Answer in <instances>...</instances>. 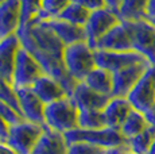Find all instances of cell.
Instances as JSON below:
<instances>
[{
    "mask_svg": "<svg viewBox=\"0 0 155 154\" xmlns=\"http://www.w3.org/2000/svg\"><path fill=\"white\" fill-rule=\"evenodd\" d=\"M20 43L41 64L45 73L55 79L65 88L68 96L73 93L78 81L68 73L64 64V42L53 32L45 20L35 18L16 32Z\"/></svg>",
    "mask_w": 155,
    "mask_h": 154,
    "instance_id": "1",
    "label": "cell"
},
{
    "mask_svg": "<svg viewBox=\"0 0 155 154\" xmlns=\"http://www.w3.org/2000/svg\"><path fill=\"white\" fill-rule=\"evenodd\" d=\"M64 64L68 73L76 81L81 82L96 68L94 50L86 42L69 45L64 50Z\"/></svg>",
    "mask_w": 155,
    "mask_h": 154,
    "instance_id": "2",
    "label": "cell"
},
{
    "mask_svg": "<svg viewBox=\"0 0 155 154\" xmlns=\"http://www.w3.org/2000/svg\"><path fill=\"white\" fill-rule=\"evenodd\" d=\"M45 124L61 134L78 129V109L71 103L70 97L46 104Z\"/></svg>",
    "mask_w": 155,
    "mask_h": 154,
    "instance_id": "3",
    "label": "cell"
},
{
    "mask_svg": "<svg viewBox=\"0 0 155 154\" xmlns=\"http://www.w3.org/2000/svg\"><path fill=\"white\" fill-rule=\"evenodd\" d=\"M64 135L66 138L68 143H73V142H88V143L97 145V146L105 147V149L128 145V139L121 134L120 130L111 129V127H104V129H99V130L76 129Z\"/></svg>",
    "mask_w": 155,
    "mask_h": 154,
    "instance_id": "4",
    "label": "cell"
},
{
    "mask_svg": "<svg viewBox=\"0 0 155 154\" xmlns=\"http://www.w3.org/2000/svg\"><path fill=\"white\" fill-rule=\"evenodd\" d=\"M43 127L45 124L41 126V124L28 122V120H22L14 126H10L5 142L18 154H31L39 138L42 137Z\"/></svg>",
    "mask_w": 155,
    "mask_h": 154,
    "instance_id": "5",
    "label": "cell"
},
{
    "mask_svg": "<svg viewBox=\"0 0 155 154\" xmlns=\"http://www.w3.org/2000/svg\"><path fill=\"white\" fill-rule=\"evenodd\" d=\"M123 23L130 31L132 49L155 66V25L148 19Z\"/></svg>",
    "mask_w": 155,
    "mask_h": 154,
    "instance_id": "6",
    "label": "cell"
},
{
    "mask_svg": "<svg viewBox=\"0 0 155 154\" xmlns=\"http://www.w3.org/2000/svg\"><path fill=\"white\" fill-rule=\"evenodd\" d=\"M120 22L121 20L119 18L117 12H115V11L108 7L91 12V16H89L86 25L84 26L85 35H86V43L94 50L97 42L111 28L117 26Z\"/></svg>",
    "mask_w": 155,
    "mask_h": 154,
    "instance_id": "7",
    "label": "cell"
},
{
    "mask_svg": "<svg viewBox=\"0 0 155 154\" xmlns=\"http://www.w3.org/2000/svg\"><path fill=\"white\" fill-rule=\"evenodd\" d=\"M43 75H46V73H45L43 68L41 66V64L22 46L18 52L16 62H15L12 79L14 88L32 87L34 82Z\"/></svg>",
    "mask_w": 155,
    "mask_h": 154,
    "instance_id": "8",
    "label": "cell"
},
{
    "mask_svg": "<svg viewBox=\"0 0 155 154\" xmlns=\"http://www.w3.org/2000/svg\"><path fill=\"white\" fill-rule=\"evenodd\" d=\"M134 109L144 114L155 104V66L151 65L127 96Z\"/></svg>",
    "mask_w": 155,
    "mask_h": 154,
    "instance_id": "9",
    "label": "cell"
},
{
    "mask_svg": "<svg viewBox=\"0 0 155 154\" xmlns=\"http://www.w3.org/2000/svg\"><path fill=\"white\" fill-rule=\"evenodd\" d=\"M94 60H96V66L109 70L112 73L124 69V68H128L131 65L147 61L142 54H139L135 50H130V52L94 50Z\"/></svg>",
    "mask_w": 155,
    "mask_h": 154,
    "instance_id": "10",
    "label": "cell"
},
{
    "mask_svg": "<svg viewBox=\"0 0 155 154\" xmlns=\"http://www.w3.org/2000/svg\"><path fill=\"white\" fill-rule=\"evenodd\" d=\"M151 66L148 61L140 62V64L131 65L121 70L113 73V97H127L128 93L132 91L136 82L142 79L144 72Z\"/></svg>",
    "mask_w": 155,
    "mask_h": 154,
    "instance_id": "11",
    "label": "cell"
},
{
    "mask_svg": "<svg viewBox=\"0 0 155 154\" xmlns=\"http://www.w3.org/2000/svg\"><path fill=\"white\" fill-rule=\"evenodd\" d=\"M18 102H19L20 114L26 120L43 126L45 124V108L46 104L35 95L31 87L15 88Z\"/></svg>",
    "mask_w": 155,
    "mask_h": 154,
    "instance_id": "12",
    "label": "cell"
},
{
    "mask_svg": "<svg viewBox=\"0 0 155 154\" xmlns=\"http://www.w3.org/2000/svg\"><path fill=\"white\" fill-rule=\"evenodd\" d=\"M111 99V96L97 93L96 91L91 89L82 81L77 84L73 93L70 95L71 103L76 105L78 111H84V109H101L103 111Z\"/></svg>",
    "mask_w": 155,
    "mask_h": 154,
    "instance_id": "13",
    "label": "cell"
},
{
    "mask_svg": "<svg viewBox=\"0 0 155 154\" xmlns=\"http://www.w3.org/2000/svg\"><path fill=\"white\" fill-rule=\"evenodd\" d=\"M20 0H4L0 4V41L15 35L20 28Z\"/></svg>",
    "mask_w": 155,
    "mask_h": 154,
    "instance_id": "14",
    "label": "cell"
},
{
    "mask_svg": "<svg viewBox=\"0 0 155 154\" xmlns=\"http://www.w3.org/2000/svg\"><path fill=\"white\" fill-rule=\"evenodd\" d=\"M94 50H105V52H130V50H134L131 35L127 26L123 22H120L117 26L111 28L97 42Z\"/></svg>",
    "mask_w": 155,
    "mask_h": 154,
    "instance_id": "15",
    "label": "cell"
},
{
    "mask_svg": "<svg viewBox=\"0 0 155 154\" xmlns=\"http://www.w3.org/2000/svg\"><path fill=\"white\" fill-rule=\"evenodd\" d=\"M20 47L22 43L16 34L0 41V76H3L11 84L14 79L15 62Z\"/></svg>",
    "mask_w": 155,
    "mask_h": 154,
    "instance_id": "16",
    "label": "cell"
},
{
    "mask_svg": "<svg viewBox=\"0 0 155 154\" xmlns=\"http://www.w3.org/2000/svg\"><path fill=\"white\" fill-rule=\"evenodd\" d=\"M31 154H69V145L64 134L54 131L45 124L42 137Z\"/></svg>",
    "mask_w": 155,
    "mask_h": 154,
    "instance_id": "17",
    "label": "cell"
},
{
    "mask_svg": "<svg viewBox=\"0 0 155 154\" xmlns=\"http://www.w3.org/2000/svg\"><path fill=\"white\" fill-rule=\"evenodd\" d=\"M31 89L45 104H51L65 97H69L65 88L49 75H43L41 79H38L31 87Z\"/></svg>",
    "mask_w": 155,
    "mask_h": 154,
    "instance_id": "18",
    "label": "cell"
},
{
    "mask_svg": "<svg viewBox=\"0 0 155 154\" xmlns=\"http://www.w3.org/2000/svg\"><path fill=\"white\" fill-rule=\"evenodd\" d=\"M46 25L53 30V32L64 42L65 46L73 45L78 42H86L85 30L81 26L71 25L69 22H65L62 19L54 18V19H46Z\"/></svg>",
    "mask_w": 155,
    "mask_h": 154,
    "instance_id": "19",
    "label": "cell"
},
{
    "mask_svg": "<svg viewBox=\"0 0 155 154\" xmlns=\"http://www.w3.org/2000/svg\"><path fill=\"white\" fill-rule=\"evenodd\" d=\"M132 109V105L127 97H112L103 109L107 127L120 130Z\"/></svg>",
    "mask_w": 155,
    "mask_h": 154,
    "instance_id": "20",
    "label": "cell"
},
{
    "mask_svg": "<svg viewBox=\"0 0 155 154\" xmlns=\"http://www.w3.org/2000/svg\"><path fill=\"white\" fill-rule=\"evenodd\" d=\"M91 89L96 91L97 93L112 96L113 92V73L109 70H105L103 68L96 66L88 76L84 79V81Z\"/></svg>",
    "mask_w": 155,
    "mask_h": 154,
    "instance_id": "21",
    "label": "cell"
},
{
    "mask_svg": "<svg viewBox=\"0 0 155 154\" xmlns=\"http://www.w3.org/2000/svg\"><path fill=\"white\" fill-rule=\"evenodd\" d=\"M148 0H124L117 11L121 22H138L147 19Z\"/></svg>",
    "mask_w": 155,
    "mask_h": 154,
    "instance_id": "22",
    "label": "cell"
},
{
    "mask_svg": "<svg viewBox=\"0 0 155 154\" xmlns=\"http://www.w3.org/2000/svg\"><path fill=\"white\" fill-rule=\"evenodd\" d=\"M148 126L150 124L146 119L144 114L140 111H136V109H132L130 112V115L127 116L126 122L123 123L120 131L127 139H131L136 137V135H139L142 131H144Z\"/></svg>",
    "mask_w": 155,
    "mask_h": 154,
    "instance_id": "23",
    "label": "cell"
},
{
    "mask_svg": "<svg viewBox=\"0 0 155 154\" xmlns=\"http://www.w3.org/2000/svg\"><path fill=\"white\" fill-rule=\"evenodd\" d=\"M107 127L104 112L101 109H84L78 111V129L99 130Z\"/></svg>",
    "mask_w": 155,
    "mask_h": 154,
    "instance_id": "24",
    "label": "cell"
},
{
    "mask_svg": "<svg viewBox=\"0 0 155 154\" xmlns=\"http://www.w3.org/2000/svg\"><path fill=\"white\" fill-rule=\"evenodd\" d=\"M155 141V127L148 126L139 135L128 139L130 150L136 154H147Z\"/></svg>",
    "mask_w": 155,
    "mask_h": 154,
    "instance_id": "25",
    "label": "cell"
},
{
    "mask_svg": "<svg viewBox=\"0 0 155 154\" xmlns=\"http://www.w3.org/2000/svg\"><path fill=\"white\" fill-rule=\"evenodd\" d=\"M89 16H91V11H88L85 7L77 4V3L71 2L64 11L62 14L58 16V19H62L65 22H69L71 25L76 26H81L84 27L88 22Z\"/></svg>",
    "mask_w": 155,
    "mask_h": 154,
    "instance_id": "26",
    "label": "cell"
},
{
    "mask_svg": "<svg viewBox=\"0 0 155 154\" xmlns=\"http://www.w3.org/2000/svg\"><path fill=\"white\" fill-rule=\"evenodd\" d=\"M73 0H43L42 2V11L37 18L41 20L54 19L62 14V11L70 4Z\"/></svg>",
    "mask_w": 155,
    "mask_h": 154,
    "instance_id": "27",
    "label": "cell"
},
{
    "mask_svg": "<svg viewBox=\"0 0 155 154\" xmlns=\"http://www.w3.org/2000/svg\"><path fill=\"white\" fill-rule=\"evenodd\" d=\"M43 0H20V11H22V20L20 27L32 22L42 11Z\"/></svg>",
    "mask_w": 155,
    "mask_h": 154,
    "instance_id": "28",
    "label": "cell"
},
{
    "mask_svg": "<svg viewBox=\"0 0 155 154\" xmlns=\"http://www.w3.org/2000/svg\"><path fill=\"white\" fill-rule=\"evenodd\" d=\"M0 100L5 102L7 104H10L11 107H14L20 114L19 102H18L16 92H15L14 85L11 84V82H8L3 76H0Z\"/></svg>",
    "mask_w": 155,
    "mask_h": 154,
    "instance_id": "29",
    "label": "cell"
},
{
    "mask_svg": "<svg viewBox=\"0 0 155 154\" xmlns=\"http://www.w3.org/2000/svg\"><path fill=\"white\" fill-rule=\"evenodd\" d=\"M69 145V154H107L105 147L88 142H73Z\"/></svg>",
    "mask_w": 155,
    "mask_h": 154,
    "instance_id": "30",
    "label": "cell"
},
{
    "mask_svg": "<svg viewBox=\"0 0 155 154\" xmlns=\"http://www.w3.org/2000/svg\"><path fill=\"white\" fill-rule=\"evenodd\" d=\"M0 116L10 124V126H14V124L25 120L22 114H19L14 107H11L10 104H7V103L3 102V100H0Z\"/></svg>",
    "mask_w": 155,
    "mask_h": 154,
    "instance_id": "31",
    "label": "cell"
},
{
    "mask_svg": "<svg viewBox=\"0 0 155 154\" xmlns=\"http://www.w3.org/2000/svg\"><path fill=\"white\" fill-rule=\"evenodd\" d=\"M73 2L77 3V4H80V5H82V7H85L86 10L91 11V12L107 7L105 0H73Z\"/></svg>",
    "mask_w": 155,
    "mask_h": 154,
    "instance_id": "32",
    "label": "cell"
},
{
    "mask_svg": "<svg viewBox=\"0 0 155 154\" xmlns=\"http://www.w3.org/2000/svg\"><path fill=\"white\" fill-rule=\"evenodd\" d=\"M8 130H10V124H8L2 116H0V141H2V142L7 141Z\"/></svg>",
    "mask_w": 155,
    "mask_h": 154,
    "instance_id": "33",
    "label": "cell"
},
{
    "mask_svg": "<svg viewBox=\"0 0 155 154\" xmlns=\"http://www.w3.org/2000/svg\"><path fill=\"white\" fill-rule=\"evenodd\" d=\"M144 116H146V119H147L148 124L155 127V104L150 109H148V111L144 112Z\"/></svg>",
    "mask_w": 155,
    "mask_h": 154,
    "instance_id": "34",
    "label": "cell"
},
{
    "mask_svg": "<svg viewBox=\"0 0 155 154\" xmlns=\"http://www.w3.org/2000/svg\"><path fill=\"white\" fill-rule=\"evenodd\" d=\"M0 154H18L7 142H2L0 141Z\"/></svg>",
    "mask_w": 155,
    "mask_h": 154,
    "instance_id": "35",
    "label": "cell"
},
{
    "mask_svg": "<svg viewBox=\"0 0 155 154\" xmlns=\"http://www.w3.org/2000/svg\"><path fill=\"white\" fill-rule=\"evenodd\" d=\"M147 19H148V20L155 19V0H148V5H147Z\"/></svg>",
    "mask_w": 155,
    "mask_h": 154,
    "instance_id": "36",
    "label": "cell"
},
{
    "mask_svg": "<svg viewBox=\"0 0 155 154\" xmlns=\"http://www.w3.org/2000/svg\"><path fill=\"white\" fill-rule=\"evenodd\" d=\"M123 2H124V0H105L107 7L111 8V10H113L115 12H117V11H119V8H120V5H121V3H123Z\"/></svg>",
    "mask_w": 155,
    "mask_h": 154,
    "instance_id": "37",
    "label": "cell"
},
{
    "mask_svg": "<svg viewBox=\"0 0 155 154\" xmlns=\"http://www.w3.org/2000/svg\"><path fill=\"white\" fill-rule=\"evenodd\" d=\"M147 154H155V141H154L153 146H151V149L148 150V153H147Z\"/></svg>",
    "mask_w": 155,
    "mask_h": 154,
    "instance_id": "38",
    "label": "cell"
},
{
    "mask_svg": "<svg viewBox=\"0 0 155 154\" xmlns=\"http://www.w3.org/2000/svg\"><path fill=\"white\" fill-rule=\"evenodd\" d=\"M124 154H136V153H134V152H131V150H128V152H126Z\"/></svg>",
    "mask_w": 155,
    "mask_h": 154,
    "instance_id": "39",
    "label": "cell"
},
{
    "mask_svg": "<svg viewBox=\"0 0 155 154\" xmlns=\"http://www.w3.org/2000/svg\"><path fill=\"white\" fill-rule=\"evenodd\" d=\"M151 23H153V25H155V19H153V20H150Z\"/></svg>",
    "mask_w": 155,
    "mask_h": 154,
    "instance_id": "40",
    "label": "cell"
},
{
    "mask_svg": "<svg viewBox=\"0 0 155 154\" xmlns=\"http://www.w3.org/2000/svg\"><path fill=\"white\" fill-rule=\"evenodd\" d=\"M3 2H4V0H0V4H2V3H3Z\"/></svg>",
    "mask_w": 155,
    "mask_h": 154,
    "instance_id": "41",
    "label": "cell"
}]
</instances>
